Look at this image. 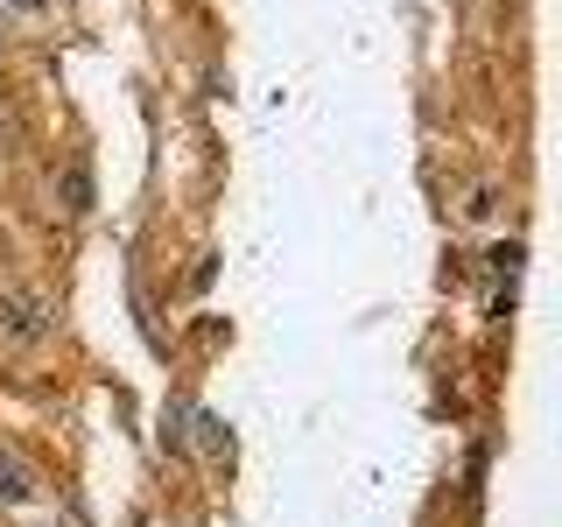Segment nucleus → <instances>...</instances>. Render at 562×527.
Listing matches in <instances>:
<instances>
[{
  "label": "nucleus",
  "instance_id": "39448f33",
  "mask_svg": "<svg viewBox=\"0 0 562 527\" xmlns=\"http://www.w3.org/2000/svg\"><path fill=\"white\" fill-rule=\"evenodd\" d=\"M14 8H43V0H14Z\"/></svg>",
  "mask_w": 562,
  "mask_h": 527
},
{
  "label": "nucleus",
  "instance_id": "f257e3e1",
  "mask_svg": "<svg viewBox=\"0 0 562 527\" xmlns=\"http://www.w3.org/2000/svg\"><path fill=\"white\" fill-rule=\"evenodd\" d=\"M0 338H8V345H35V338H49V303H43V295H29V289L0 295Z\"/></svg>",
  "mask_w": 562,
  "mask_h": 527
},
{
  "label": "nucleus",
  "instance_id": "7ed1b4c3",
  "mask_svg": "<svg viewBox=\"0 0 562 527\" xmlns=\"http://www.w3.org/2000/svg\"><path fill=\"white\" fill-rule=\"evenodd\" d=\"M0 500H8V506H29L35 500V479L14 464V457H0Z\"/></svg>",
  "mask_w": 562,
  "mask_h": 527
},
{
  "label": "nucleus",
  "instance_id": "20e7f679",
  "mask_svg": "<svg viewBox=\"0 0 562 527\" xmlns=\"http://www.w3.org/2000/svg\"><path fill=\"white\" fill-rule=\"evenodd\" d=\"M198 444H204V450H233V436H225L218 415H198Z\"/></svg>",
  "mask_w": 562,
  "mask_h": 527
},
{
  "label": "nucleus",
  "instance_id": "f03ea898",
  "mask_svg": "<svg viewBox=\"0 0 562 527\" xmlns=\"http://www.w3.org/2000/svg\"><path fill=\"white\" fill-rule=\"evenodd\" d=\"M57 204L70 211V218H85V211H92V162H64V176H57Z\"/></svg>",
  "mask_w": 562,
  "mask_h": 527
}]
</instances>
